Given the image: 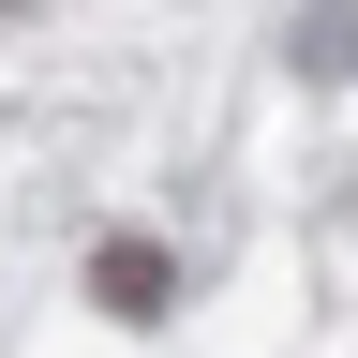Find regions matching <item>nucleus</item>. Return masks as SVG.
I'll return each mask as SVG.
<instances>
[{
  "mask_svg": "<svg viewBox=\"0 0 358 358\" xmlns=\"http://www.w3.org/2000/svg\"><path fill=\"white\" fill-rule=\"evenodd\" d=\"M90 284H105V313H164V254H150V239H105Z\"/></svg>",
  "mask_w": 358,
  "mask_h": 358,
  "instance_id": "nucleus-1",
  "label": "nucleus"
}]
</instances>
